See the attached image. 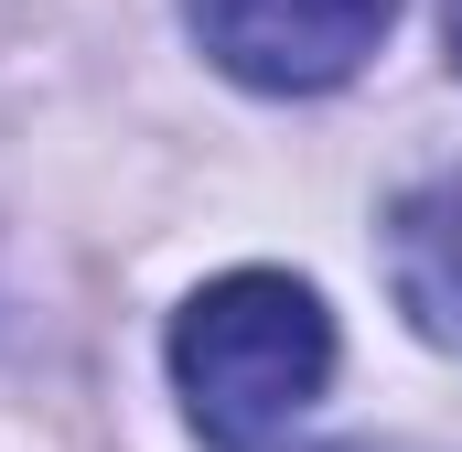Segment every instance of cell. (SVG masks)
Instances as JSON below:
<instances>
[{
  "instance_id": "1",
  "label": "cell",
  "mask_w": 462,
  "mask_h": 452,
  "mask_svg": "<svg viewBox=\"0 0 462 452\" xmlns=\"http://www.w3.org/2000/svg\"><path fill=\"white\" fill-rule=\"evenodd\" d=\"M334 377V313L291 269H226L172 324V388L216 452H269Z\"/></svg>"
},
{
  "instance_id": "2",
  "label": "cell",
  "mask_w": 462,
  "mask_h": 452,
  "mask_svg": "<svg viewBox=\"0 0 462 452\" xmlns=\"http://www.w3.org/2000/svg\"><path fill=\"white\" fill-rule=\"evenodd\" d=\"M387 11L398 0H194V33H205V54L236 87L312 98V87H345L376 54Z\"/></svg>"
},
{
  "instance_id": "3",
  "label": "cell",
  "mask_w": 462,
  "mask_h": 452,
  "mask_svg": "<svg viewBox=\"0 0 462 452\" xmlns=\"http://www.w3.org/2000/svg\"><path fill=\"white\" fill-rule=\"evenodd\" d=\"M387 280H398V313L430 344L462 355V184L398 194V216H387Z\"/></svg>"
},
{
  "instance_id": "4",
  "label": "cell",
  "mask_w": 462,
  "mask_h": 452,
  "mask_svg": "<svg viewBox=\"0 0 462 452\" xmlns=\"http://www.w3.org/2000/svg\"><path fill=\"white\" fill-rule=\"evenodd\" d=\"M452 54H462V0H452Z\"/></svg>"
}]
</instances>
